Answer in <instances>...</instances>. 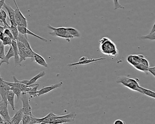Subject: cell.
<instances>
[{"mask_svg":"<svg viewBox=\"0 0 155 124\" xmlns=\"http://www.w3.org/2000/svg\"><path fill=\"white\" fill-rule=\"evenodd\" d=\"M99 49L101 52L106 56L116 57L119 54V51L115 43L107 37H103L99 41Z\"/></svg>","mask_w":155,"mask_h":124,"instance_id":"1","label":"cell"},{"mask_svg":"<svg viewBox=\"0 0 155 124\" xmlns=\"http://www.w3.org/2000/svg\"><path fill=\"white\" fill-rule=\"evenodd\" d=\"M139 80L137 78H130L125 76H121L118 77L117 82L118 83H120L129 89L140 93V86L139 84Z\"/></svg>","mask_w":155,"mask_h":124,"instance_id":"2","label":"cell"},{"mask_svg":"<svg viewBox=\"0 0 155 124\" xmlns=\"http://www.w3.org/2000/svg\"><path fill=\"white\" fill-rule=\"evenodd\" d=\"M48 28L53 31L52 32H50L49 33L50 35L53 37L65 38L68 41H70V40L71 39H73L67 32V28H64V27L54 28L49 24H48Z\"/></svg>","mask_w":155,"mask_h":124,"instance_id":"3","label":"cell"},{"mask_svg":"<svg viewBox=\"0 0 155 124\" xmlns=\"http://www.w3.org/2000/svg\"><path fill=\"white\" fill-rule=\"evenodd\" d=\"M20 98L22 102V109L24 115L33 116L31 112V98L29 95L27 93H22L20 96Z\"/></svg>","mask_w":155,"mask_h":124,"instance_id":"4","label":"cell"},{"mask_svg":"<svg viewBox=\"0 0 155 124\" xmlns=\"http://www.w3.org/2000/svg\"><path fill=\"white\" fill-rule=\"evenodd\" d=\"M77 114L75 111L71 112L67 115H62V116H59V115H55L53 112H50L48 115L46 116V118L43 120L42 123H45V124H48L50 122L53 120L57 119L62 118H76Z\"/></svg>","mask_w":155,"mask_h":124,"instance_id":"5","label":"cell"},{"mask_svg":"<svg viewBox=\"0 0 155 124\" xmlns=\"http://www.w3.org/2000/svg\"><path fill=\"white\" fill-rule=\"evenodd\" d=\"M13 2L16 6V8L15 10V20L17 26L28 28V21L27 19L21 13L16 1L13 0Z\"/></svg>","mask_w":155,"mask_h":124,"instance_id":"6","label":"cell"},{"mask_svg":"<svg viewBox=\"0 0 155 124\" xmlns=\"http://www.w3.org/2000/svg\"><path fill=\"white\" fill-rule=\"evenodd\" d=\"M106 59V58L101 57L99 58L95 59H88L86 57H83L80 59L79 61L76 63H70L68 64V66L69 67H73V66H78L81 65H87L90 64L92 62H96V61H99V60H103Z\"/></svg>","mask_w":155,"mask_h":124,"instance_id":"7","label":"cell"},{"mask_svg":"<svg viewBox=\"0 0 155 124\" xmlns=\"http://www.w3.org/2000/svg\"><path fill=\"white\" fill-rule=\"evenodd\" d=\"M63 82L61 81V82H58V83L54 84V85H52L51 86H48L45 87L41 89L40 90L38 91V96H41V95L47 94V93L52 91L53 90L61 87V86L63 85Z\"/></svg>","mask_w":155,"mask_h":124,"instance_id":"8","label":"cell"},{"mask_svg":"<svg viewBox=\"0 0 155 124\" xmlns=\"http://www.w3.org/2000/svg\"><path fill=\"white\" fill-rule=\"evenodd\" d=\"M18 30L19 32L21 34H22V35H30L31 36H34V37H36V38H38L39 39L41 40L42 41H45L47 42L48 41L46 39L44 38H42V37H40L38 35H37V34H35V33L32 32V31H31L29 30L28 29V28H25V27H20V26H18Z\"/></svg>","mask_w":155,"mask_h":124,"instance_id":"9","label":"cell"},{"mask_svg":"<svg viewBox=\"0 0 155 124\" xmlns=\"http://www.w3.org/2000/svg\"><path fill=\"white\" fill-rule=\"evenodd\" d=\"M3 7L6 9L8 13L9 21L11 26L18 27L15 20V10L8 4L5 3Z\"/></svg>","mask_w":155,"mask_h":124,"instance_id":"10","label":"cell"},{"mask_svg":"<svg viewBox=\"0 0 155 124\" xmlns=\"http://www.w3.org/2000/svg\"><path fill=\"white\" fill-rule=\"evenodd\" d=\"M24 114L22 109H18L15 113L12 118L11 119V122L12 124H20V122L22 121Z\"/></svg>","mask_w":155,"mask_h":124,"instance_id":"11","label":"cell"},{"mask_svg":"<svg viewBox=\"0 0 155 124\" xmlns=\"http://www.w3.org/2000/svg\"><path fill=\"white\" fill-rule=\"evenodd\" d=\"M12 47L13 48L14 53V60H15V66L19 65V52L18 48L17 45V40L13 39L12 40Z\"/></svg>","mask_w":155,"mask_h":124,"instance_id":"12","label":"cell"},{"mask_svg":"<svg viewBox=\"0 0 155 124\" xmlns=\"http://www.w3.org/2000/svg\"><path fill=\"white\" fill-rule=\"evenodd\" d=\"M0 115L3 119L4 121H11V117L9 114L8 106L0 107Z\"/></svg>","mask_w":155,"mask_h":124,"instance_id":"13","label":"cell"},{"mask_svg":"<svg viewBox=\"0 0 155 124\" xmlns=\"http://www.w3.org/2000/svg\"><path fill=\"white\" fill-rule=\"evenodd\" d=\"M15 94L12 90L8 91L6 95L8 104H10L12 109L15 110Z\"/></svg>","mask_w":155,"mask_h":124,"instance_id":"14","label":"cell"},{"mask_svg":"<svg viewBox=\"0 0 155 124\" xmlns=\"http://www.w3.org/2000/svg\"><path fill=\"white\" fill-rule=\"evenodd\" d=\"M13 57H14V51H13V48L11 46L10 47L9 50L7 55H5L4 58L0 62V69L3 63H6L7 65H9L10 59L11 58Z\"/></svg>","mask_w":155,"mask_h":124,"instance_id":"15","label":"cell"},{"mask_svg":"<svg viewBox=\"0 0 155 124\" xmlns=\"http://www.w3.org/2000/svg\"><path fill=\"white\" fill-rule=\"evenodd\" d=\"M33 58L34 59L35 62L37 64L41 65V66H43V67H48V63H47L46 60L44 59V58L42 56L40 55L39 54H38V53H36L35 52L34 53Z\"/></svg>","mask_w":155,"mask_h":124,"instance_id":"16","label":"cell"},{"mask_svg":"<svg viewBox=\"0 0 155 124\" xmlns=\"http://www.w3.org/2000/svg\"><path fill=\"white\" fill-rule=\"evenodd\" d=\"M17 40L18 41L22 43L28 48L30 49H32L30 45L28 39V36L27 35H22V34L19 33Z\"/></svg>","mask_w":155,"mask_h":124,"instance_id":"17","label":"cell"},{"mask_svg":"<svg viewBox=\"0 0 155 124\" xmlns=\"http://www.w3.org/2000/svg\"><path fill=\"white\" fill-rule=\"evenodd\" d=\"M155 23L153 24V27L150 30V32L148 35L141 36L140 38L142 39H149L150 40L155 41Z\"/></svg>","mask_w":155,"mask_h":124,"instance_id":"18","label":"cell"},{"mask_svg":"<svg viewBox=\"0 0 155 124\" xmlns=\"http://www.w3.org/2000/svg\"><path fill=\"white\" fill-rule=\"evenodd\" d=\"M75 118H62L56 119L48 123V124H62L63 123L73 122L75 120Z\"/></svg>","mask_w":155,"mask_h":124,"instance_id":"19","label":"cell"},{"mask_svg":"<svg viewBox=\"0 0 155 124\" xmlns=\"http://www.w3.org/2000/svg\"><path fill=\"white\" fill-rule=\"evenodd\" d=\"M140 93L143 95H146L152 98H155V93L154 91L150 90L144 88L142 86H140Z\"/></svg>","mask_w":155,"mask_h":124,"instance_id":"20","label":"cell"},{"mask_svg":"<svg viewBox=\"0 0 155 124\" xmlns=\"http://www.w3.org/2000/svg\"><path fill=\"white\" fill-rule=\"evenodd\" d=\"M67 32L72 37L73 39L74 38H79L80 36V33L79 31L74 28H67Z\"/></svg>","mask_w":155,"mask_h":124,"instance_id":"21","label":"cell"},{"mask_svg":"<svg viewBox=\"0 0 155 124\" xmlns=\"http://www.w3.org/2000/svg\"><path fill=\"white\" fill-rule=\"evenodd\" d=\"M46 73L45 71H41L40 72L38 75H36L35 77H33L32 79L29 80L28 83L27 85H32L35 84V82L41 78L44 77L46 75Z\"/></svg>","mask_w":155,"mask_h":124,"instance_id":"22","label":"cell"},{"mask_svg":"<svg viewBox=\"0 0 155 124\" xmlns=\"http://www.w3.org/2000/svg\"><path fill=\"white\" fill-rule=\"evenodd\" d=\"M18 50L19 52V65H21V62L24 60H26L28 58H29V57L24 51L20 48H18Z\"/></svg>","mask_w":155,"mask_h":124,"instance_id":"23","label":"cell"},{"mask_svg":"<svg viewBox=\"0 0 155 124\" xmlns=\"http://www.w3.org/2000/svg\"><path fill=\"white\" fill-rule=\"evenodd\" d=\"M12 34V36H13V39L17 40L18 37L19 32L18 30V29L17 27L15 26H10L9 28H8Z\"/></svg>","mask_w":155,"mask_h":124,"instance_id":"24","label":"cell"},{"mask_svg":"<svg viewBox=\"0 0 155 124\" xmlns=\"http://www.w3.org/2000/svg\"><path fill=\"white\" fill-rule=\"evenodd\" d=\"M38 86L39 84L37 85V86L33 87L29 92L27 93L29 95V96L31 98L38 96Z\"/></svg>","mask_w":155,"mask_h":124,"instance_id":"25","label":"cell"},{"mask_svg":"<svg viewBox=\"0 0 155 124\" xmlns=\"http://www.w3.org/2000/svg\"><path fill=\"white\" fill-rule=\"evenodd\" d=\"M12 39L10 38H8V37H7V36H5L1 42L4 47L8 46L10 47V46H12Z\"/></svg>","mask_w":155,"mask_h":124,"instance_id":"26","label":"cell"},{"mask_svg":"<svg viewBox=\"0 0 155 124\" xmlns=\"http://www.w3.org/2000/svg\"><path fill=\"white\" fill-rule=\"evenodd\" d=\"M10 90H12L14 93V94L17 96L18 100L22 93L21 90L17 87H11Z\"/></svg>","mask_w":155,"mask_h":124,"instance_id":"27","label":"cell"},{"mask_svg":"<svg viewBox=\"0 0 155 124\" xmlns=\"http://www.w3.org/2000/svg\"><path fill=\"white\" fill-rule=\"evenodd\" d=\"M5 56V48L1 41L0 42V60H3Z\"/></svg>","mask_w":155,"mask_h":124,"instance_id":"28","label":"cell"},{"mask_svg":"<svg viewBox=\"0 0 155 124\" xmlns=\"http://www.w3.org/2000/svg\"><path fill=\"white\" fill-rule=\"evenodd\" d=\"M13 78L14 80V83H19V84H22L27 85L29 81V80H18L15 76H13Z\"/></svg>","mask_w":155,"mask_h":124,"instance_id":"29","label":"cell"},{"mask_svg":"<svg viewBox=\"0 0 155 124\" xmlns=\"http://www.w3.org/2000/svg\"><path fill=\"white\" fill-rule=\"evenodd\" d=\"M1 10L0 9V22L4 25V27H5V28H9L10 27V26L8 24V22H7V21H5L3 19L2 14Z\"/></svg>","mask_w":155,"mask_h":124,"instance_id":"30","label":"cell"},{"mask_svg":"<svg viewBox=\"0 0 155 124\" xmlns=\"http://www.w3.org/2000/svg\"><path fill=\"white\" fill-rule=\"evenodd\" d=\"M3 33L5 34V36L10 38L12 39H13V36H12V34L10 30L8 28H5Z\"/></svg>","mask_w":155,"mask_h":124,"instance_id":"31","label":"cell"},{"mask_svg":"<svg viewBox=\"0 0 155 124\" xmlns=\"http://www.w3.org/2000/svg\"><path fill=\"white\" fill-rule=\"evenodd\" d=\"M113 2H114V6H115V10H117L118 8H124V7H122L121 5L119 4V2L118 1H117V0L113 1Z\"/></svg>","mask_w":155,"mask_h":124,"instance_id":"32","label":"cell"},{"mask_svg":"<svg viewBox=\"0 0 155 124\" xmlns=\"http://www.w3.org/2000/svg\"><path fill=\"white\" fill-rule=\"evenodd\" d=\"M148 72H149L150 73H151L153 75V77H155V67H150L148 68Z\"/></svg>","mask_w":155,"mask_h":124,"instance_id":"33","label":"cell"},{"mask_svg":"<svg viewBox=\"0 0 155 124\" xmlns=\"http://www.w3.org/2000/svg\"><path fill=\"white\" fill-rule=\"evenodd\" d=\"M2 14V17H3V19L5 20V21H7V18L8 17V15H7V13L5 11L3 10V9L1 10Z\"/></svg>","mask_w":155,"mask_h":124,"instance_id":"34","label":"cell"},{"mask_svg":"<svg viewBox=\"0 0 155 124\" xmlns=\"http://www.w3.org/2000/svg\"><path fill=\"white\" fill-rule=\"evenodd\" d=\"M113 124H125V122L120 119H117L114 121Z\"/></svg>","mask_w":155,"mask_h":124,"instance_id":"35","label":"cell"},{"mask_svg":"<svg viewBox=\"0 0 155 124\" xmlns=\"http://www.w3.org/2000/svg\"><path fill=\"white\" fill-rule=\"evenodd\" d=\"M5 0H0V9H2V7L5 3Z\"/></svg>","mask_w":155,"mask_h":124,"instance_id":"36","label":"cell"},{"mask_svg":"<svg viewBox=\"0 0 155 124\" xmlns=\"http://www.w3.org/2000/svg\"><path fill=\"white\" fill-rule=\"evenodd\" d=\"M5 34L3 33H0V41H2V40L4 38V37H5Z\"/></svg>","mask_w":155,"mask_h":124,"instance_id":"37","label":"cell"},{"mask_svg":"<svg viewBox=\"0 0 155 124\" xmlns=\"http://www.w3.org/2000/svg\"><path fill=\"white\" fill-rule=\"evenodd\" d=\"M6 28L2 26H0V33H3Z\"/></svg>","mask_w":155,"mask_h":124,"instance_id":"38","label":"cell"},{"mask_svg":"<svg viewBox=\"0 0 155 124\" xmlns=\"http://www.w3.org/2000/svg\"><path fill=\"white\" fill-rule=\"evenodd\" d=\"M4 120L2 118V116L0 115V124H4Z\"/></svg>","mask_w":155,"mask_h":124,"instance_id":"39","label":"cell"},{"mask_svg":"<svg viewBox=\"0 0 155 124\" xmlns=\"http://www.w3.org/2000/svg\"><path fill=\"white\" fill-rule=\"evenodd\" d=\"M12 124V123H11V122L10 121H4V124Z\"/></svg>","mask_w":155,"mask_h":124,"instance_id":"40","label":"cell"},{"mask_svg":"<svg viewBox=\"0 0 155 124\" xmlns=\"http://www.w3.org/2000/svg\"><path fill=\"white\" fill-rule=\"evenodd\" d=\"M45 124V123H37V124Z\"/></svg>","mask_w":155,"mask_h":124,"instance_id":"41","label":"cell"}]
</instances>
